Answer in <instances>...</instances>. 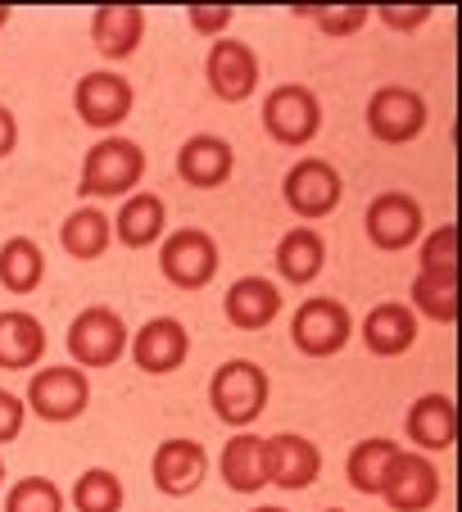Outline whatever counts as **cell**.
Masks as SVG:
<instances>
[{
	"mask_svg": "<svg viewBox=\"0 0 462 512\" xmlns=\"http://www.w3.org/2000/svg\"><path fill=\"white\" fill-rule=\"evenodd\" d=\"M23 422H28V404H23V395H14V390L0 386V445L19 440Z\"/></svg>",
	"mask_w": 462,
	"mask_h": 512,
	"instance_id": "36",
	"label": "cell"
},
{
	"mask_svg": "<svg viewBox=\"0 0 462 512\" xmlns=\"http://www.w3.org/2000/svg\"><path fill=\"white\" fill-rule=\"evenodd\" d=\"M0 485H5V458H0Z\"/></svg>",
	"mask_w": 462,
	"mask_h": 512,
	"instance_id": "40",
	"label": "cell"
},
{
	"mask_svg": "<svg viewBox=\"0 0 462 512\" xmlns=\"http://www.w3.org/2000/svg\"><path fill=\"white\" fill-rule=\"evenodd\" d=\"M231 173H236V150L218 132H195L177 150V177L195 191H218L231 182Z\"/></svg>",
	"mask_w": 462,
	"mask_h": 512,
	"instance_id": "17",
	"label": "cell"
},
{
	"mask_svg": "<svg viewBox=\"0 0 462 512\" xmlns=\"http://www.w3.org/2000/svg\"><path fill=\"white\" fill-rule=\"evenodd\" d=\"M218 263H222L218 241L204 227H173L159 241V272L177 290H204L218 277Z\"/></svg>",
	"mask_w": 462,
	"mask_h": 512,
	"instance_id": "8",
	"label": "cell"
},
{
	"mask_svg": "<svg viewBox=\"0 0 462 512\" xmlns=\"http://www.w3.org/2000/svg\"><path fill=\"white\" fill-rule=\"evenodd\" d=\"M10 19H14V14H10V5H0V28H10Z\"/></svg>",
	"mask_w": 462,
	"mask_h": 512,
	"instance_id": "38",
	"label": "cell"
},
{
	"mask_svg": "<svg viewBox=\"0 0 462 512\" xmlns=\"http://www.w3.org/2000/svg\"><path fill=\"white\" fill-rule=\"evenodd\" d=\"M218 476L231 494H259L268 490V467H263V435L236 431L218 458Z\"/></svg>",
	"mask_w": 462,
	"mask_h": 512,
	"instance_id": "25",
	"label": "cell"
},
{
	"mask_svg": "<svg viewBox=\"0 0 462 512\" xmlns=\"http://www.w3.org/2000/svg\"><path fill=\"white\" fill-rule=\"evenodd\" d=\"M281 304H286V295H281L277 281L250 272V277H236L227 286V295H222V318L236 331H263L277 322Z\"/></svg>",
	"mask_w": 462,
	"mask_h": 512,
	"instance_id": "18",
	"label": "cell"
},
{
	"mask_svg": "<svg viewBox=\"0 0 462 512\" xmlns=\"http://www.w3.org/2000/svg\"><path fill=\"white\" fill-rule=\"evenodd\" d=\"M145 177V150L132 136H105L87 150L82 173H77V195L82 200H127Z\"/></svg>",
	"mask_w": 462,
	"mask_h": 512,
	"instance_id": "1",
	"label": "cell"
},
{
	"mask_svg": "<svg viewBox=\"0 0 462 512\" xmlns=\"http://www.w3.org/2000/svg\"><path fill=\"white\" fill-rule=\"evenodd\" d=\"M73 109H77V118H82L87 127L114 136L118 127L132 118L136 87L123 78V73H114V68H96V73H87V78H77Z\"/></svg>",
	"mask_w": 462,
	"mask_h": 512,
	"instance_id": "9",
	"label": "cell"
},
{
	"mask_svg": "<svg viewBox=\"0 0 462 512\" xmlns=\"http://www.w3.org/2000/svg\"><path fill=\"white\" fill-rule=\"evenodd\" d=\"M304 19H313V28L327 37H354L372 23V5H318V10H299Z\"/></svg>",
	"mask_w": 462,
	"mask_h": 512,
	"instance_id": "32",
	"label": "cell"
},
{
	"mask_svg": "<svg viewBox=\"0 0 462 512\" xmlns=\"http://www.w3.org/2000/svg\"><path fill=\"white\" fill-rule=\"evenodd\" d=\"M363 227H367V241H372L376 250L399 254L426 236V213H422V204H417V195L381 191V195H372V204H367Z\"/></svg>",
	"mask_w": 462,
	"mask_h": 512,
	"instance_id": "11",
	"label": "cell"
},
{
	"mask_svg": "<svg viewBox=\"0 0 462 512\" xmlns=\"http://www.w3.org/2000/svg\"><path fill=\"white\" fill-rule=\"evenodd\" d=\"M150 476H154V490L168 494V499H186L204 485L209 476V449L191 435H173L164 445L154 449L150 458Z\"/></svg>",
	"mask_w": 462,
	"mask_h": 512,
	"instance_id": "14",
	"label": "cell"
},
{
	"mask_svg": "<svg viewBox=\"0 0 462 512\" xmlns=\"http://www.w3.org/2000/svg\"><path fill=\"white\" fill-rule=\"evenodd\" d=\"M109 223H114V241L123 250H150L168 236V209L154 191H132L118 204V218Z\"/></svg>",
	"mask_w": 462,
	"mask_h": 512,
	"instance_id": "21",
	"label": "cell"
},
{
	"mask_svg": "<svg viewBox=\"0 0 462 512\" xmlns=\"http://www.w3.org/2000/svg\"><path fill=\"white\" fill-rule=\"evenodd\" d=\"M263 467H268V485L295 494L322 476V449L295 431L263 435Z\"/></svg>",
	"mask_w": 462,
	"mask_h": 512,
	"instance_id": "15",
	"label": "cell"
},
{
	"mask_svg": "<svg viewBox=\"0 0 462 512\" xmlns=\"http://www.w3.org/2000/svg\"><path fill=\"white\" fill-rule=\"evenodd\" d=\"M59 245H64L68 259L91 263L114 245V223H109L96 204H82V209H73L64 218V227H59Z\"/></svg>",
	"mask_w": 462,
	"mask_h": 512,
	"instance_id": "26",
	"label": "cell"
},
{
	"mask_svg": "<svg viewBox=\"0 0 462 512\" xmlns=\"http://www.w3.org/2000/svg\"><path fill=\"white\" fill-rule=\"evenodd\" d=\"M440 494H444L440 467L426 454H417V449H399V458L390 463V472L381 481V499L395 512H431L440 503Z\"/></svg>",
	"mask_w": 462,
	"mask_h": 512,
	"instance_id": "13",
	"label": "cell"
},
{
	"mask_svg": "<svg viewBox=\"0 0 462 512\" xmlns=\"http://www.w3.org/2000/svg\"><path fill=\"white\" fill-rule=\"evenodd\" d=\"M64 345H68L73 368L100 372V368H114L118 358L127 354L132 331H127V322H123L118 309H109V304H91V309H82L73 322H68Z\"/></svg>",
	"mask_w": 462,
	"mask_h": 512,
	"instance_id": "3",
	"label": "cell"
},
{
	"mask_svg": "<svg viewBox=\"0 0 462 512\" xmlns=\"http://www.w3.org/2000/svg\"><path fill=\"white\" fill-rule=\"evenodd\" d=\"M272 263H277V277L286 286H308V281H318L322 268H327V241H322L318 227L299 223L277 241Z\"/></svg>",
	"mask_w": 462,
	"mask_h": 512,
	"instance_id": "24",
	"label": "cell"
},
{
	"mask_svg": "<svg viewBox=\"0 0 462 512\" xmlns=\"http://www.w3.org/2000/svg\"><path fill=\"white\" fill-rule=\"evenodd\" d=\"M263 132L286 150H304L322 132V100L304 82H281L263 100Z\"/></svg>",
	"mask_w": 462,
	"mask_h": 512,
	"instance_id": "4",
	"label": "cell"
},
{
	"mask_svg": "<svg viewBox=\"0 0 462 512\" xmlns=\"http://www.w3.org/2000/svg\"><path fill=\"white\" fill-rule=\"evenodd\" d=\"M417 322H458V272H417L413 277V304Z\"/></svg>",
	"mask_w": 462,
	"mask_h": 512,
	"instance_id": "29",
	"label": "cell"
},
{
	"mask_svg": "<svg viewBox=\"0 0 462 512\" xmlns=\"http://www.w3.org/2000/svg\"><path fill=\"white\" fill-rule=\"evenodd\" d=\"M145 10L141 5H100L91 14V46L105 59H132L145 41Z\"/></svg>",
	"mask_w": 462,
	"mask_h": 512,
	"instance_id": "22",
	"label": "cell"
},
{
	"mask_svg": "<svg viewBox=\"0 0 462 512\" xmlns=\"http://www.w3.org/2000/svg\"><path fill=\"white\" fill-rule=\"evenodd\" d=\"M431 123V109H426V96L404 82H385V87L372 91L367 100V132L381 145H408L426 132Z\"/></svg>",
	"mask_w": 462,
	"mask_h": 512,
	"instance_id": "7",
	"label": "cell"
},
{
	"mask_svg": "<svg viewBox=\"0 0 462 512\" xmlns=\"http://www.w3.org/2000/svg\"><path fill=\"white\" fill-rule=\"evenodd\" d=\"M354 331L363 336L367 354H376V358H404L408 349L417 345V336H422V322H417V313L408 309V304L385 300V304H376V309H367V318L358 322Z\"/></svg>",
	"mask_w": 462,
	"mask_h": 512,
	"instance_id": "19",
	"label": "cell"
},
{
	"mask_svg": "<svg viewBox=\"0 0 462 512\" xmlns=\"http://www.w3.org/2000/svg\"><path fill=\"white\" fill-rule=\"evenodd\" d=\"M399 449L404 445H399V440H385V435H367V440H358L345 458L349 485H354L358 494H381V481H385V472H390V463L399 458Z\"/></svg>",
	"mask_w": 462,
	"mask_h": 512,
	"instance_id": "27",
	"label": "cell"
},
{
	"mask_svg": "<svg viewBox=\"0 0 462 512\" xmlns=\"http://www.w3.org/2000/svg\"><path fill=\"white\" fill-rule=\"evenodd\" d=\"M417 263H422L417 272H458V227L444 223L435 232H426Z\"/></svg>",
	"mask_w": 462,
	"mask_h": 512,
	"instance_id": "33",
	"label": "cell"
},
{
	"mask_svg": "<svg viewBox=\"0 0 462 512\" xmlns=\"http://www.w3.org/2000/svg\"><path fill=\"white\" fill-rule=\"evenodd\" d=\"M431 5H381L372 10V19H381L390 32H417L422 23H431Z\"/></svg>",
	"mask_w": 462,
	"mask_h": 512,
	"instance_id": "35",
	"label": "cell"
},
{
	"mask_svg": "<svg viewBox=\"0 0 462 512\" xmlns=\"http://www.w3.org/2000/svg\"><path fill=\"white\" fill-rule=\"evenodd\" d=\"M32 417L50 426H68L91 408V377L73 363H59V368H37L28 377V395H23Z\"/></svg>",
	"mask_w": 462,
	"mask_h": 512,
	"instance_id": "5",
	"label": "cell"
},
{
	"mask_svg": "<svg viewBox=\"0 0 462 512\" xmlns=\"http://www.w3.org/2000/svg\"><path fill=\"white\" fill-rule=\"evenodd\" d=\"M64 508H68V494L50 476H23L5 494V512H64Z\"/></svg>",
	"mask_w": 462,
	"mask_h": 512,
	"instance_id": "31",
	"label": "cell"
},
{
	"mask_svg": "<svg viewBox=\"0 0 462 512\" xmlns=\"http://www.w3.org/2000/svg\"><path fill=\"white\" fill-rule=\"evenodd\" d=\"M281 200H286V209L295 213V218L318 223V218L336 213L340 200H345L340 168L331 164V159H318V155L299 159V164H290L286 177H281Z\"/></svg>",
	"mask_w": 462,
	"mask_h": 512,
	"instance_id": "6",
	"label": "cell"
},
{
	"mask_svg": "<svg viewBox=\"0 0 462 512\" xmlns=\"http://www.w3.org/2000/svg\"><path fill=\"white\" fill-rule=\"evenodd\" d=\"M14 145H19V118H14V109L0 105V159H10Z\"/></svg>",
	"mask_w": 462,
	"mask_h": 512,
	"instance_id": "37",
	"label": "cell"
},
{
	"mask_svg": "<svg viewBox=\"0 0 462 512\" xmlns=\"http://www.w3.org/2000/svg\"><path fill=\"white\" fill-rule=\"evenodd\" d=\"M404 431L417 445V454H444L458 440V408H453V399L444 390H431V395L413 399V408L404 417Z\"/></svg>",
	"mask_w": 462,
	"mask_h": 512,
	"instance_id": "20",
	"label": "cell"
},
{
	"mask_svg": "<svg viewBox=\"0 0 462 512\" xmlns=\"http://www.w3.org/2000/svg\"><path fill=\"white\" fill-rule=\"evenodd\" d=\"M231 19H236V10H231V5H191V10H186V23H191L204 41L227 37Z\"/></svg>",
	"mask_w": 462,
	"mask_h": 512,
	"instance_id": "34",
	"label": "cell"
},
{
	"mask_svg": "<svg viewBox=\"0 0 462 512\" xmlns=\"http://www.w3.org/2000/svg\"><path fill=\"white\" fill-rule=\"evenodd\" d=\"M327 512H345V508H327Z\"/></svg>",
	"mask_w": 462,
	"mask_h": 512,
	"instance_id": "41",
	"label": "cell"
},
{
	"mask_svg": "<svg viewBox=\"0 0 462 512\" xmlns=\"http://www.w3.org/2000/svg\"><path fill=\"white\" fill-rule=\"evenodd\" d=\"M68 503H73L77 512H123L127 490L109 467H87V472L73 481V490H68Z\"/></svg>",
	"mask_w": 462,
	"mask_h": 512,
	"instance_id": "30",
	"label": "cell"
},
{
	"mask_svg": "<svg viewBox=\"0 0 462 512\" xmlns=\"http://www.w3.org/2000/svg\"><path fill=\"white\" fill-rule=\"evenodd\" d=\"M268 395H272V381L254 358H227L209 377V408L231 431H250L263 417V408H268Z\"/></svg>",
	"mask_w": 462,
	"mask_h": 512,
	"instance_id": "2",
	"label": "cell"
},
{
	"mask_svg": "<svg viewBox=\"0 0 462 512\" xmlns=\"http://www.w3.org/2000/svg\"><path fill=\"white\" fill-rule=\"evenodd\" d=\"M46 327L23 309L0 313V372H37L46 358Z\"/></svg>",
	"mask_w": 462,
	"mask_h": 512,
	"instance_id": "23",
	"label": "cell"
},
{
	"mask_svg": "<svg viewBox=\"0 0 462 512\" xmlns=\"http://www.w3.org/2000/svg\"><path fill=\"white\" fill-rule=\"evenodd\" d=\"M46 281V254L32 236H10L0 245V286L10 295H32Z\"/></svg>",
	"mask_w": 462,
	"mask_h": 512,
	"instance_id": "28",
	"label": "cell"
},
{
	"mask_svg": "<svg viewBox=\"0 0 462 512\" xmlns=\"http://www.w3.org/2000/svg\"><path fill=\"white\" fill-rule=\"evenodd\" d=\"M354 336V318L340 300H327V295H313L295 309L290 318V340L304 358H336L340 349Z\"/></svg>",
	"mask_w": 462,
	"mask_h": 512,
	"instance_id": "10",
	"label": "cell"
},
{
	"mask_svg": "<svg viewBox=\"0 0 462 512\" xmlns=\"http://www.w3.org/2000/svg\"><path fill=\"white\" fill-rule=\"evenodd\" d=\"M250 512H286V508H272V503H259V508H250Z\"/></svg>",
	"mask_w": 462,
	"mask_h": 512,
	"instance_id": "39",
	"label": "cell"
},
{
	"mask_svg": "<svg viewBox=\"0 0 462 512\" xmlns=\"http://www.w3.org/2000/svg\"><path fill=\"white\" fill-rule=\"evenodd\" d=\"M259 55H254V46H245V41L236 37H218L209 41V55H204V82H209V91L222 100V105H245V100L259 91Z\"/></svg>",
	"mask_w": 462,
	"mask_h": 512,
	"instance_id": "12",
	"label": "cell"
},
{
	"mask_svg": "<svg viewBox=\"0 0 462 512\" xmlns=\"http://www.w3.org/2000/svg\"><path fill=\"white\" fill-rule=\"evenodd\" d=\"M127 354H132V363L145 377H173L186 358H191V331L177 318H150L132 336Z\"/></svg>",
	"mask_w": 462,
	"mask_h": 512,
	"instance_id": "16",
	"label": "cell"
}]
</instances>
